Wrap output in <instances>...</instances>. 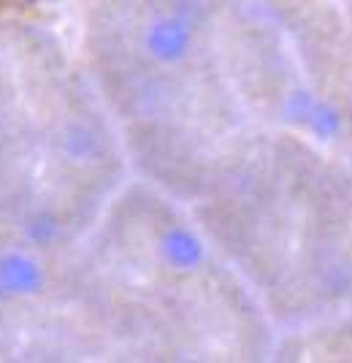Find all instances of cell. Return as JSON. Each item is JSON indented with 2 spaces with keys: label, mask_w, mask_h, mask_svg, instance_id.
Returning <instances> with one entry per match:
<instances>
[{
  "label": "cell",
  "mask_w": 352,
  "mask_h": 363,
  "mask_svg": "<svg viewBox=\"0 0 352 363\" xmlns=\"http://www.w3.org/2000/svg\"><path fill=\"white\" fill-rule=\"evenodd\" d=\"M22 236H25L28 247L44 252V250H52V247L62 244V239L68 236V220L62 217L60 209L41 203V206H35V209L25 214Z\"/></svg>",
  "instance_id": "3"
},
{
  "label": "cell",
  "mask_w": 352,
  "mask_h": 363,
  "mask_svg": "<svg viewBox=\"0 0 352 363\" xmlns=\"http://www.w3.org/2000/svg\"><path fill=\"white\" fill-rule=\"evenodd\" d=\"M120 25L108 28V76L136 120H171L190 106L184 92L215 106L212 30L220 0H120Z\"/></svg>",
  "instance_id": "1"
},
{
  "label": "cell",
  "mask_w": 352,
  "mask_h": 363,
  "mask_svg": "<svg viewBox=\"0 0 352 363\" xmlns=\"http://www.w3.org/2000/svg\"><path fill=\"white\" fill-rule=\"evenodd\" d=\"M46 288V269L25 247L0 252V298H33Z\"/></svg>",
  "instance_id": "2"
}]
</instances>
